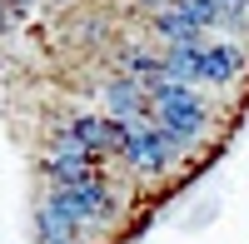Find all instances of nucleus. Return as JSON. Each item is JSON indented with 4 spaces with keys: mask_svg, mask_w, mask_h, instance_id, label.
<instances>
[{
    "mask_svg": "<svg viewBox=\"0 0 249 244\" xmlns=\"http://www.w3.org/2000/svg\"><path fill=\"white\" fill-rule=\"evenodd\" d=\"M115 70H124V75H135L144 90H155V85H164V50H150L144 40H130V45H120V60H115Z\"/></svg>",
    "mask_w": 249,
    "mask_h": 244,
    "instance_id": "f257e3e1",
    "label": "nucleus"
},
{
    "mask_svg": "<svg viewBox=\"0 0 249 244\" xmlns=\"http://www.w3.org/2000/svg\"><path fill=\"white\" fill-rule=\"evenodd\" d=\"M0 5H5V15H10L15 25H20V20H30L40 5H45V0H0Z\"/></svg>",
    "mask_w": 249,
    "mask_h": 244,
    "instance_id": "f03ea898",
    "label": "nucleus"
},
{
    "mask_svg": "<svg viewBox=\"0 0 249 244\" xmlns=\"http://www.w3.org/2000/svg\"><path fill=\"white\" fill-rule=\"evenodd\" d=\"M50 10H70V5H80V0H45Z\"/></svg>",
    "mask_w": 249,
    "mask_h": 244,
    "instance_id": "7ed1b4c3",
    "label": "nucleus"
}]
</instances>
